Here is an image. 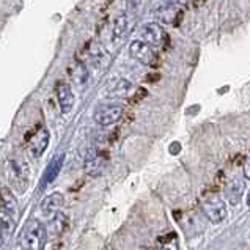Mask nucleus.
<instances>
[{"instance_id":"obj_1","label":"nucleus","mask_w":250,"mask_h":250,"mask_svg":"<svg viewBox=\"0 0 250 250\" xmlns=\"http://www.w3.org/2000/svg\"><path fill=\"white\" fill-rule=\"evenodd\" d=\"M47 244V230L40 220H27L19 234V246L24 250H44Z\"/></svg>"},{"instance_id":"obj_2","label":"nucleus","mask_w":250,"mask_h":250,"mask_svg":"<svg viewBox=\"0 0 250 250\" xmlns=\"http://www.w3.org/2000/svg\"><path fill=\"white\" fill-rule=\"evenodd\" d=\"M6 175H8L11 188L18 194H24L30 183V168H28L27 161L22 158H11L6 166Z\"/></svg>"},{"instance_id":"obj_3","label":"nucleus","mask_w":250,"mask_h":250,"mask_svg":"<svg viewBox=\"0 0 250 250\" xmlns=\"http://www.w3.org/2000/svg\"><path fill=\"white\" fill-rule=\"evenodd\" d=\"M123 112H125V107L117 103L99 104L95 109V113H93V120H95L99 126L107 127L120 121V118L123 117Z\"/></svg>"},{"instance_id":"obj_4","label":"nucleus","mask_w":250,"mask_h":250,"mask_svg":"<svg viewBox=\"0 0 250 250\" xmlns=\"http://www.w3.org/2000/svg\"><path fill=\"white\" fill-rule=\"evenodd\" d=\"M202 208L205 216L208 217L212 224H219L227 217V205L217 195H206L202 202Z\"/></svg>"},{"instance_id":"obj_5","label":"nucleus","mask_w":250,"mask_h":250,"mask_svg":"<svg viewBox=\"0 0 250 250\" xmlns=\"http://www.w3.org/2000/svg\"><path fill=\"white\" fill-rule=\"evenodd\" d=\"M129 55L131 59L137 60L139 63L146 66H154L158 63V55L153 51V46L148 44L146 41H140V40L132 41L129 46Z\"/></svg>"},{"instance_id":"obj_6","label":"nucleus","mask_w":250,"mask_h":250,"mask_svg":"<svg viewBox=\"0 0 250 250\" xmlns=\"http://www.w3.org/2000/svg\"><path fill=\"white\" fill-rule=\"evenodd\" d=\"M49 140H51V134H49L46 127H40V129L32 135L30 140H28V151H30L33 158H41L49 145Z\"/></svg>"},{"instance_id":"obj_7","label":"nucleus","mask_w":250,"mask_h":250,"mask_svg":"<svg viewBox=\"0 0 250 250\" xmlns=\"http://www.w3.org/2000/svg\"><path fill=\"white\" fill-rule=\"evenodd\" d=\"M142 38L146 41L148 44H151L153 47L162 46V42L166 41V33H164V28L158 22H146L142 25L140 28Z\"/></svg>"},{"instance_id":"obj_8","label":"nucleus","mask_w":250,"mask_h":250,"mask_svg":"<svg viewBox=\"0 0 250 250\" xmlns=\"http://www.w3.org/2000/svg\"><path fill=\"white\" fill-rule=\"evenodd\" d=\"M55 93H57V101L63 113H69L74 107V93L71 90L69 83L66 82H59L55 85Z\"/></svg>"},{"instance_id":"obj_9","label":"nucleus","mask_w":250,"mask_h":250,"mask_svg":"<svg viewBox=\"0 0 250 250\" xmlns=\"http://www.w3.org/2000/svg\"><path fill=\"white\" fill-rule=\"evenodd\" d=\"M244 189H246V184L244 181L241 180L239 176H234L231 178L230 181H228L227 188H225V197H227V202L236 206L241 198H242V194H244Z\"/></svg>"},{"instance_id":"obj_10","label":"nucleus","mask_w":250,"mask_h":250,"mask_svg":"<svg viewBox=\"0 0 250 250\" xmlns=\"http://www.w3.org/2000/svg\"><path fill=\"white\" fill-rule=\"evenodd\" d=\"M16 224H18V220L0 206V247L10 239Z\"/></svg>"},{"instance_id":"obj_11","label":"nucleus","mask_w":250,"mask_h":250,"mask_svg":"<svg viewBox=\"0 0 250 250\" xmlns=\"http://www.w3.org/2000/svg\"><path fill=\"white\" fill-rule=\"evenodd\" d=\"M63 202H65V197H63L60 192H52L51 195H47L41 202V212L44 214L46 217H54L63 206Z\"/></svg>"},{"instance_id":"obj_12","label":"nucleus","mask_w":250,"mask_h":250,"mask_svg":"<svg viewBox=\"0 0 250 250\" xmlns=\"http://www.w3.org/2000/svg\"><path fill=\"white\" fill-rule=\"evenodd\" d=\"M63 161H65V154H57L55 158L51 161V164L47 166L44 175L41 178V189H44L46 186H49L51 183L55 181V178L59 176L62 166H63Z\"/></svg>"},{"instance_id":"obj_13","label":"nucleus","mask_w":250,"mask_h":250,"mask_svg":"<svg viewBox=\"0 0 250 250\" xmlns=\"http://www.w3.org/2000/svg\"><path fill=\"white\" fill-rule=\"evenodd\" d=\"M0 206L6 211L10 212L11 216L18 220V216H19V206H18V202H16V197L11 192V189L8 188H2L0 189Z\"/></svg>"},{"instance_id":"obj_14","label":"nucleus","mask_w":250,"mask_h":250,"mask_svg":"<svg viewBox=\"0 0 250 250\" xmlns=\"http://www.w3.org/2000/svg\"><path fill=\"white\" fill-rule=\"evenodd\" d=\"M104 168V159L103 154H99L96 149H91L85 159V171L91 176H98Z\"/></svg>"},{"instance_id":"obj_15","label":"nucleus","mask_w":250,"mask_h":250,"mask_svg":"<svg viewBox=\"0 0 250 250\" xmlns=\"http://www.w3.org/2000/svg\"><path fill=\"white\" fill-rule=\"evenodd\" d=\"M127 22H129V19H127V14L121 13L117 16L115 22H113V30H112V42H120L126 37L127 33Z\"/></svg>"},{"instance_id":"obj_16","label":"nucleus","mask_w":250,"mask_h":250,"mask_svg":"<svg viewBox=\"0 0 250 250\" xmlns=\"http://www.w3.org/2000/svg\"><path fill=\"white\" fill-rule=\"evenodd\" d=\"M71 77H73V81L76 85H81V87H83L85 83H87L88 81V71H87V66L83 65V63L77 62L73 71H71Z\"/></svg>"},{"instance_id":"obj_17","label":"nucleus","mask_w":250,"mask_h":250,"mask_svg":"<svg viewBox=\"0 0 250 250\" xmlns=\"http://www.w3.org/2000/svg\"><path fill=\"white\" fill-rule=\"evenodd\" d=\"M107 57H109V55H107L105 49L101 44H95L90 49V59H91V62L95 63L96 66H101L103 60H105Z\"/></svg>"},{"instance_id":"obj_18","label":"nucleus","mask_w":250,"mask_h":250,"mask_svg":"<svg viewBox=\"0 0 250 250\" xmlns=\"http://www.w3.org/2000/svg\"><path fill=\"white\" fill-rule=\"evenodd\" d=\"M132 90V83L129 81H126V79H121L117 85H115V88H113V95L115 96H120V98H126L127 96V93H129Z\"/></svg>"},{"instance_id":"obj_19","label":"nucleus","mask_w":250,"mask_h":250,"mask_svg":"<svg viewBox=\"0 0 250 250\" xmlns=\"http://www.w3.org/2000/svg\"><path fill=\"white\" fill-rule=\"evenodd\" d=\"M51 225H52V230H54V233L60 234L63 230H65V225H66V217L63 216L62 212H57L55 216L52 217V220H51Z\"/></svg>"},{"instance_id":"obj_20","label":"nucleus","mask_w":250,"mask_h":250,"mask_svg":"<svg viewBox=\"0 0 250 250\" xmlns=\"http://www.w3.org/2000/svg\"><path fill=\"white\" fill-rule=\"evenodd\" d=\"M161 241H162V250H180V247H178V238L175 233L162 238Z\"/></svg>"},{"instance_id":"obj_21","label":"nucleus","mask_w":250,"mask_h":250,"mask_svg":"<svg viewBox=\"0 0 250 250\" xmlns=\"http://www.w3.org/2000/svg\"><path fill=\"white\" fill-rule=\"evenodd\" d=\"M125 3H126V8L127 10H129L131 13H135V11L139 10L142 0H125Z\"/></svg>"},{"instance_id":"obj_22","label":"nucleus","mask_w":250,"mask_h":250,"mask_svg":"<svg viewBox=\"0 0 250 250\" xmlns=\"http://www.w3.org/2000/svg\"><path fill=\"white\" fill-rule=\"evenodd\" d=\"M166 3L170 6H175V8H183L189 3V0H166Z\"/></svg>"},{"instance_id":"obj_23","label":"nucleus","mask_w":250,"mask_h":250,"mask_svg":"<svg viewBox=\"0 0 250 250\" xmlns=\"http://www.w3.org/2000/svg\"><path fill=\"white\" fill-rule=\"evenodd\" d=\"M159 79H161V74L159 73H151V74L146 76V82L148 83H154V82H158Z\"/></svg>"},{"instance_id":"obj_24","label":"nucleus","mask_w":250,"mask_h":250,"mask_svg":"<svg viewBox=\"0 0 250 250\" xmlns=\"http://www.w3.org/2000/svg\"><path fill=\"white\" fill-rule=\"evenodd\" d=\"M146 95H148V91L145 88H137V91H135V101H139V99H144Z\"/></svg>"},{"instance_id":"obj_25","label":"nucleus","mask_w":250,"mask_h":250,"mask_svg":"<svg viewBox=\"0 0 250 250\" xmlns=\"http://www.w3.org/2000/svg\"><path fill=\"white\" fill-rule=\"evenodd\" d=\"M180 151H181V145L178 144V142H173V144L170 145V153L171 154H178Z\"/></svg>"},{"instance_id":"obj_26","label":"nucleus","mask_w":250,"mask_h":250,"mask_svg":"<svg viewBox=\"0 0 250 250\" xmlns=\"http://www.w3.org/2000/svg\"><path fill=\"white\" fill-rule=\"evenodd\" d=\"M244 176L247 178V180H250V158L244 164Z\"/></svg>"},{"instance_id":"obj_27","label":"nucleus","mask_w":250,"mask_h":250,"mask_svg":"<svg viewBox=\"0 0 250 250\" xmlns=\"http://www.w3.org/2000/svg\"><path fill=\"white\" fill-rule=\"evenodd\" d=\"M181 19H183V11H180V13H178V14H176V18H175V21H176V22H175V25H176V27L181 24Z\"/></svg>"},{"instance_id":"obj_28","label":"nucleus","mask_w":250,"mask_h":250,"mask_svg":"<svg viewBox=\"0 0 250 250\" xmlns=\"http://www.w3.org/2000/svg\"><path fill=\"white\" fill-rule=\"evenodd\" d=\"M247 205L250 206V192H249V195H247Z\"/></svg>"}]
</instances>
